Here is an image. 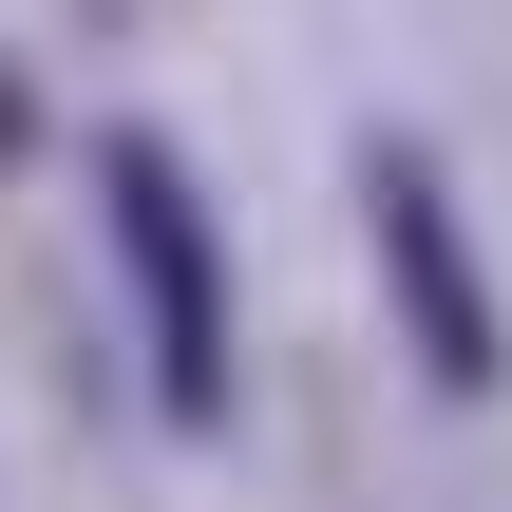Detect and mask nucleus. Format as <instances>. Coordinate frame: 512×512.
<instances>
[{
	"mask_svg": "<svg viewBox=\"0 0 512 512\" xmlns=\"http://www.w3.org/2000/svg\"><path fill=\"white\" fill-rule=\"evenodd\" d=\"M361 228H380V285H399V342H418V380L437 399H494L512 380V323H494V266H475V228H456V190H437V152H361Z\"/></svg>",
	"mask_w": 512,
	"mask_h": 512,
	"instance_id": "obj_2",
	"label": "nucleus"
},
{
	"mask_svg": "<svg viewBox=\"0 0 512 512\" xmlns=\"http://www.w3.org/2000/svg\"><path fill=\"white\" fill-rule=\"evenodd\" d=\"M95 228H114V285H133V342H152V399H171V437H209L228 418V228H209V190H190V152L171 133H95Z\"/></svg>",
	"mask_w": 512,
	"mask_h": 512,
	"instance_id": "obj_1",
	"label": "nucleus"
}]
</instances>
